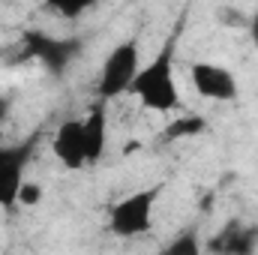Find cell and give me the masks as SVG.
<instances>
[{
	"label": "cell",
	"mask_w": 258,
	"mask_h": 255,
	"mask_svg": "<svg viewBox=\"0 0 258 255\" xmlns=\"http://www.w3.org/2000/svg\"><path fill=\"white\" fill-rule=\"evenodd\" d=\"M204 129H207V123L198 114H186V117L168 120V126L162 129V141L171 144V141H180V138H192V135H201Z\"/></svg>",
	"instance_id": "cell-10"
},
{
	"label": "cell",
	"mask_w": 258,
	"mask_h": 255,
	"mask_svg": "<svg viewBox=\"0 0 258 255\" xmlns=\"http://www.w3.org/2000/svg\"><path fill=\"white\" fill-rule=\"evenodd\" d=\"M42 201V186L39 183H27L24 180V186L18 192V204H24V207H30V204H39Z\"/></svg>",
	"instance_id": "cell-13"
},
{
	"label": "cell",
	"mask_w": 258,
	"mask_h": 255,
	"mask_svg": "<svg viewBox=\"0 0 258 255\" xmlns=\"http://www.w3.org/2000/svg\"><path fill=\"white\" fill-rule=\"evenodd\" d=\"M78 51H81V39H57L39 30L24 33V42H21V57L39 60L51 75H63L66 66L78 57Z\"/></svg>",
	"instance_id": "cell-5"
},
{
	"label": "cell",
	"mask_w": 258,
	"mask_h": 255,
	"mask_svg": "<svg viewBox=\"0 0 258 255\" xmlns=\"http://www.w3.org/2000/svg\"><path fill=\"white\" fill-rule=\"evenodd\" d=\"M51 150L57 156V162L69 168V171H81L87 165V147H84V120L78 117H66L54 141H51Z\"/></svg>",
	"instance_id": "cell-8"
},
{
	"label": "cell",
	"mask_w": 258,
	"mask_h": 255,
	"mask_svg": "<svg viewBox=\"0 0 258 255\" xmlns=\"http://www.w3.org/2000/svg\"><path fill=\"white\" fill-rule=\"evenodd\" d=\"M159 255H201V237L195 228H183L180 234H174L162 249Z\"/></svg>",
	"instance_id": "cell-11"
},
{
	"label": "cell",
	"mask_w": 258,
	"mask_h": 255,
	"mask_svg": "<svg viewBox=\"0 0 258 255\" xmlns=\"http://www.w3.org/2000/svg\"><path fill=\"white\" fill-rule=\"evenodd\" d=\"M210 255H255L258 252V225L255 222H240L228 219L210 240H207Z\"/></svg>",
	"instance_id": "cell-7"
},
{
	"label": "cell",
	"mask_w": 258,
	"mask_h": 255,
	"mask_svg": "<svg viewBox=\"0 0 258 255\" xmlns=\"http://www.w3.org/2000/svg\"><path fill=\"white\" fill-rule=\"evenodd\" d=\"M216 18H219L225 27H246V24H249V18L240 15V12H234V9H216Z\"/></svg>",
	"instance_id": "cell-14"
},
{
	"label": "cell",
	"mask_w": 258,
	"mask_h": 255,
	"mask_svg": "<svg viewBox=\"0 0 258 255\" xmlns=\"http://www.w3.org/2000/svg\"><path fill=\"white\" fill-rule=\"evenodd\" d=\"M246 27H249V39H252V45L258 48V9L249 15V24H246Z\"/></svg>",
	"instance_id": "cell-15"
},
{
	"label": "cell",
	"mask_w": 258,
	"mask_h": 255,
	"mask_svg": "<svg viewBox=\"0 0 258 255\" xmlns=\"http://www.w3.org/2000/svg\"><path fill=\"white\" fill-rule=\"evenodd\" d=\"M138 72H141V48H138V39L132 36V39L117 42L114 51L105 57L99 78H96V96L105 102V99L126 93Z\"/></svg>",
	"instance_id": "cell-2"
},
{
	"label": "cell",
	"mask_w": 258,
	"mask_h": 255,
	"mask_svg": "<svg viewBox=\"0 0 258 255\" xmlns=\"http://www.w3.org/2000/svg\"><path fill=\"white\" fill-rule=\"evenodd\" d=\"M90 6H93L90 0H57V3H45V12L48 15H57V18H78Z\"/></svg>",
	"instance_id": "cell-12"
},
{
	"label": "cell",
	"mask_w": 258,
	"mask_h": 255,
	"mask_svg": "<svg viewBox=\"0 0 258 255\" xmlns=\"http://www.w3.org/2000/svg\"><path fill=\"white\" fill-rule=\"evenodd\" d=\"M108 144V123H105V108L93 105L90 114L84 117V147H87V165L99 162Z\"/></svg>",
	"instance_id": "cell-9"
},
{
	"label": "cell",
	"mask_w": 258,
	"mask_h": 255,
	"mask_svg": "<svg viewBox=\"0 0 258 255\" xmlns=\"http://www.w3.org/2000/svg\"><path fill=\"white\" fill-rule=\"evenodd\" d=\"M156 198H159V186L153 189H138L120 198L111 210H108V231L117 234V237H138V234H147L150 225H153V207H156Z\"/></svg>",
	"instance_id": "cell-3"
},
{
	"label": "cell",
	"mask_w": 258,
	"mask_h": 255,
	"mask_svg": "<svg viewBox=\"0 0 258 255\" xmlns=\"http://www.w3.org/2000/svg\"><path fill=\"white\" fill-rule=\"evenodd\" d=\"M36 150V138H24L18 144L0 147V207L9 210L18 204V192L24 186V168L30 165Z\"/></svg>",
	"instance_id": "cell-4"
},
{
	"label": "cell",
	"mask_w": 258,
	"mask_h": 255,
	"mask_svg": "<svg viewBox=\"0 0 258 255\" xmlns=\"http://www.w3.org/2000/svg\"><path fill=\"white\" fill-rule=\"evenodd\" d=\"M6 108H9V102H6V99H3V96H0V120H3V117H6Z\"/></svg>",
	"instance_id": "cell-16"
},
{
	"label": "cell",
	"mask_w": 258,
	"mask_h": 255,
	"mask_svg": "<svg viewBox=\"0 0 258 255\" xmlns=\"http://www.w3.org/2000/svg\"><path fill=\"white\" fill-rule=\"evenodd\" d=\"M174 33L165 39V45L159 48V54L147 66H141V72L135 75L129 93L150 111L168 114L180 105V93H177V81H174Z\"/></svg>",
	"instance_id": "cell-1"
},
{
	"label": "cell",
	"mask_w": 258,
	"mask_h": 255,
	"mask_svg": "<svg viewBox=\"0 0 258 255\" xmlns=\"http://www.w3.org/2000/svg\"><path fill=\"white\" fill-rule=\"evenodd\" d=\"M189 81H192L195 93L204 96V99H213V102H234L240 87H237V78L228 66L219 63H192L189 66Z\"/></svg>",
	"instance_id": "cell-6"
}]
</instances>
